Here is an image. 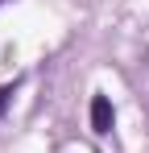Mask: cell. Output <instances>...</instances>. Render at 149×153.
<instances>
[{"label":"cell","mask_w":149,"mask_h":153,"mask_svg":"<svg viewBox=\"0 0 149 153\" xmlns=\"http://www.w3.org/2000/svg\"><path fill=\"white\" fill-rule=\"evenodd\" d=\"M112 120H116V116H112L108 95H95V100H91V128H95L99 137H108V132H112Z\"/></svg>","instance_id":"6da1fadb"},{"label":"cell","mask_w":149,"mask_h":153,"mask_svg":"<svg viewBox=\"0 0 149 153\" xmlns=\"http://www.w3.org/2000/svg\"><path fill=\"white\" fill-rule=\"evenodd\" d=\"M8 95H13V87H0V116H4V108H8Z\"/></svg>","instance_id":"7a4b0ae2"},{"label":"cell","mask_w":149,"mask_h":153,"mask_svg":"<svg viewBox=\"0 0 149 153\" xmlns=\"http://www.w3.org/2000/svg\"><path fill=\"white\" fill-rule=\"evenodd\" d=\"M0 4H4V0H0Z\"/></svg>","instance_id":"3957f363"}]
</instances>
